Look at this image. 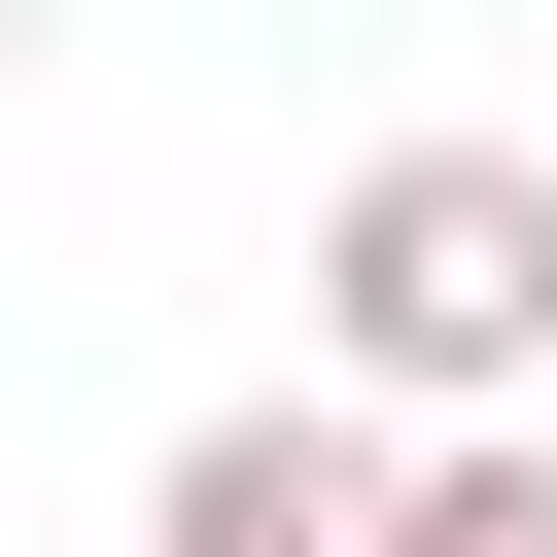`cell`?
<instances>
[{
  "label": "cell",
  "instance_id": "2",
  "mask_svg": "<svg viewBox=\"0 0 557 557\" xmlns=\"http://www.w3.org/2000/svg\"><path fill=\"white\" fill-rule=\"evenodd\" d=\"M139 557H383V418H174Z\"/></svg>",
  "mask_w": 557,
  "mask_h": 557
},
{
  "label": "cell",
  "instance_id": "1",
  "mask_svg": "<svg viewBox=\"0 0 557 557\" xmlns=\"http://www.w3.org/2000/svg\"><path fill=\"white\" fill-rule=\"evenodd\" d=\"M313 348L348 418H557V139H383L313 209Z\"/></svg>",
  "mask_w": 557,
  "mask_h": 557
},
{
  "label": "cell",
  "instance_id": "3",
  "mask_svg": "<svg viewBox=\"0 0 557 557\" xmlns=\"http://www.w3.org/2000/svg\"><path fill=\"white\" fill-rule=\"evenodd\" d=\"M383 557H557V418H418L383 453Z\"/></svg>",
  "mask_w": 557,
  "mask_h": 557
}]
</instances>
